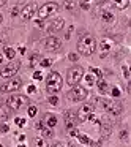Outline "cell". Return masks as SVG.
Returning <instances> with one entry per match:
<instances>
[{"label": "cell", "mask_w": 131, "mask_h": 147, "mask_svg": "<svg viewBox=\"0 0 131 147\" xmlns=\"http://www.w3.org/2000/svg\"><path fill=\"white\" fill-rule=\"evenodd\" d=\"M95 51H96V40H95V36L89 35V33H85V35L81 36L79 41H77V52L89 57V55H92Z\"/></svg>", "instance_id": "1"}, {"label": "cell", "mask_w": 131, "mask_h": 147, "mask_svg": "<svg viewBox=\"0 0 131 147\" xmlns=\"http://www.w3.org/2000/svg\"><path fill=\"white\" fill-rule=\"evenodd\" d=\"M62 86H63V79H62L60 73L51 71V73L48 74V78H46V90H48V93L55 95L57 92L62 90Z\"/></svg>", "instance_id": "2"}, {"label": "cell", "mask_w": 131, "mask_h": 147, "mask_svg": "<svg viewBox=\"0 0 131 147\" xmlns=\"http://www.w3.org/2000/svg\"><path fill=\"white\" fill-rule=\"evenodd\" d=\"M84 78V70L82 67H71L67 73V82L70 84L71 87L79 86V82L82 81Z\"/></svg>", "instance_id": "3"}, {"label": "cell", "mask_w": 131, "mask_h": 147, "mask_svg": "<svg viewBox=\"0 0 131 147\" xmlns=\"http://www.w3.org/2000/svg\"><path fill=\"white\" fill-rule=\"evenodd\" d=\"M58 3H55V2H48V3H44L43 7H40V10H36V16H38V19H46V18L52 16L54 13H57L58 11Z\"/></svg>", "instance_id": "4"}, {"label": "cell", "mask_w": 131, "mask_h": 147, "mask_svg": "<svg viewBox=\"0 0 131 147\" xmlns=\"http://www.w3.org/2000/svg\"><path fill=\"white\" fill-rule=\"evenodd\" d=\"M29 103L26 95H11L10 98L7 100V106L11 109V111H19L22 106H26Z\"/></svg>", "instance_id": "5"}, {"label": "cell", "mask_w": 131, "mask_h": 147, "mask_svg": "<svg viewBox=\"0 0 131 147\" xmlns=\"http://www.w3.org/2000/svg\"><path fill=\"white\" fill-rule=\"evenodd\" d=\"M19 68H21V62L11 60L10 63H7L3 68H2V71H0V76H2V78H13L14 74H17Z\"/></svg>", "instance_id": "6"}, {"label": "cell", "mask_w": 131, "mask_h": 147, "mask_svg": "<svg viewBox=\"0 0 131 147\" xmlns=\"http://www.w3.org/2000/svg\"><path fill=\"white\" fill-rule=\"evenodd\" d=\"M21 87H22V79L21 78H10V81L8 82H5L3 86L0 87V90L3 93H11V92H16V90H19Z\"/></svg>", "instance_id": "7"}, {"label": "cell", "mask_w": 131, "mask_h": 147, "mask_svg": "<svg viewBox=\"0 0 131 147\" xmlns=\"http://www.w3.org/2000/svg\"><path fill=\"white\" fill-rule=\"evenodd\" d=\"M87 89L85 87H81V86H74L73 89L68 92V98L71 101H84L87 98Z\"/></svg>", "instance_id": "8"}, {"label": "cell", "mask_w": 131, "mask_h": 147, "mask_svg": "<svg viewBox=\"0 0 131 147\" xmlns=\"http://www.w3.org/2000/svg\"><path fill=\"white\" fill-rule=\"evenodd\" d=\"M103 106L112 115H120L123 112V106H122V103L118 100H106V101H103Z\"/></svg>", "instance_id": "9"}, {"label": "cell", "mask_w": 131, "mask_h": 147, "mask_svg": "<svg viewBox=\"0 0 131 147\" xmlns=\"http://www.w3.org/2000/svg\"><path fill=\"white\" fill-rule=\"evenodd\" d=\"M90 114H93V108L90 105H84V106H81V109L77 111V122H81V123H84V122H87L89 120V117H90Z\"/></svg>", "instance_id": "10"}, {"label": "cell", "mask_w": 131, "mask_h": 147, "mask_svg": "<svg viewBox=\"0 0 131 147\" xmlns=\"http://www.w3.org/2000/svg\"><path fill=\"white\" fill-rule=\"evenodd\" d=\"M44 48L46 51H51V52H55L62 48V41L57 38V36H49L48 40L44 41Z\"/></svg>", "instance_id": "11"}, {"label": "cell", "mask_w": 131, "mask_h": 147, "mask_svg": "<svg viewBox=\"0 0 131 147\" xmlns=\"http://www.w3.org/2000/svg\"><path fill=\"white\" fill-rule=\"evenodd\" d=\"M36 10H38V8H36V5L32 2V3L26 5V7L22 8V11H21V16H22L24 21H30V19H32V18L36 14Z\"/></svg>", "instance_id": "12"}, {"label": "cell", "mask_w": 131, "mask_h": 147, "mask_svg": "<svg viewBox=\"0 0 131 147\" xmlns=\"http://www.w3.org/2000/svg\"><path fill=\"white\" fill-rule=\"evenodd\" d=\"M63 117H65V125H67V128L68 130H71V128H74L77 125V115H76V112L74 111H67L63 114Z\"/></svg>", "instance_id": "13"}, {"label": "cell", "mask_w": 131, "mask_h": 147, "mask_svg": "<svg viewBox=\"0 0 131 147\" xmlns=\"http://www.w3.org/2000/svg\"><path fill=\"white\" fill-rule=\"evenodd\" d=\"M63 27H65V21L58 18V19H55V21H52V22H51V26L48 27V32H49V33L60 32V30L63 29Z\"/></svg>", "instance_id": "14"}, {"label": "cell", "mask_w": 131, "mask_h": 147, "mask_svg": "<svg viewBox=\"0 0 131 147\" xmlns=\"http://www.w3.org/2000/svg\"><path fill=\"white\" fill-rule=\"evenodd\" d=\"M101 125V138H109L112 134V125L109 120H99Z\"/></svg>", "instance_id": "15"}, {"label": "cell", "mask_w": 131, "mask_h": 147, "mask_svg": "<svg viewBox=\"0 0 131 147\" xmlns=\"http://www.w3.org/2000/svg\"><path fill=\"white\" fill-rule=\"evenodd\" d=\"M112 46H114V40H111V38H104V40H103L101 45H99V48H101V57H104V55L111 51Z\"/></svg>", "instance_id": "16"}, {"label": "cell", "mask_w": 131, "mask_h": 147, "mask_svg": "<svg viewBox=\"0 0 131 147\" xmlns=\"http://www.w3.org/2000/svg\"><path fill=\"white\" fill-rule=\"evenodd\" d=\"M10 111L11 109L7 105H0V122H7L10 119Z\"/></svg>", "instance_id": "17"}, {"label": "cell", "mask_w": 131, "mask_h": 147, "mask_svg": "<svg viewBox=\"0 0 131 147\" xmlns=\"http://www.w3.org/2000/svg\"><path fill=\"white\" fill-rule=\"evenodd\" d=\"M55 125H57V117H55L54 114H48L44 119V127L48 128H54Z\"/></svg>", "instance_id": "18"}, {"label": "cell", "mask_w": 131, "mask_h": 147, "mask_svg": "<svg viewBox=\"0 0 131 147\" xmlns=\"http://www.w3.org/2000/svg\"><path fill=\"white\" fill-rule=\"evenodd\" d=\"M63 8L67 11H73L77 8V0H65L63 2Z\"/></svg>", "instance_id": "19"}, {"label": "cell", "mask_w": 131, "mask_h": 147, "mask_svg": "<svg viewBox=\"0 0 131 147\" xmlns=\"http://www.w3.org/2000/svg\"><path fill=\"white\" fill-rule=\"evenodd\" d=\"M128 0H112V5H114L115 8H118V10H126L128 8Z\"/></svg>", "instance_id": "20"}, {"label": "cell", "mask_w": 131, "mask_h": 147, "mask_svg": "<svg viewBox=\"0 0 131 147\" xmlns=\"http://www.w3.org/2000/svg\"><path fill=\"white\" fill-rule=\"evenodd\" d=\"M101 18H103V21H104L106 24H111V22H114V21H115V16L111 13V11H103Z\"/></svg>", "instance_id": "21"}, {"label": "cell", "mask_w": 131, "mask_h": 147, "mask_svg": "<svg viewBox=\"0 0 131 147\" xmlns=\"http://www.w3.org/2000/svg\"><path fill=\"white\" fill-rule=\"evenodd\" d=\"M36 63H40V54H32L30 55V62H29L30 68H35Z\"/></svg>", "instance_id": "22"}, {"label": "cell", "mask_w": 131, "mask_h": 147, "mask_svg": "<svg viewBox=\"0 0 131 147\" xmlns=\"http://www.w3.org/2000/svg\"><path fill=\"white\" fill-rule=\"evenodd\" d=\"M5 55H7V59H10V60H14V55H16V51H14L13 48H5L3 49Z\"/></svg>", "instance_id": "23"}, {"label": "cell", "mask_w": 131, "mask_h": 147, "mask_svg": "<svg viewBox=\"0 0 131 147\" xmlns=\"http://www.w3.org/2000/svg\"><path fill=\"white\" fill-rule=\"evenodd\" d=\"M77 141H79L81 144H85V146H89L92 139H90V138L87 136V134H81V133H79V134H77Z\"/></svg>", "instance_id": "24"}, {"label": "cell", "mask_w": 131, "mask_h": 147, "mask_svg": "<svg viewBox=\"0 0 131 147\" xmlns=\"http://www.w3.org/2000/svg\"><path fill=\"white\" fill-rule=\"evenodd\" d=\"M107 82H106V81H103V79H99L98 81V90H99V92H101V93H106V92H107Z\"/></svg>", "instance_id": "25"}, {"label": "cell", "mask_w": 131, "mask_h": 147, "mask_svg": "<svg viewBox=\"0 0 131 147\" xmlns=\"http://www.w3.org/2000/svg\"><path fill=\"white\" fill-rule=\"evenodd\" d=\"M36 112H38V108H36L35 105H30L29 108H27V114H29V117H35Z\"/></svg>", "instance_id": "26"}, {"label": "cell", "mask_w": 131, "mask_h": 147, "mask_svg": "<svg viewBox=\"0 0 131 147\" xmlns=\"http://www.w3.org/2000/svg\"><path fill=\"white\" fill-rule=\"evenodd\" d=\"M90 73H92L95 78H98V79H103V71L99 70V68H93L92 67V68H90Z\"/></svg>", "instance_id": "27"}, {"label": "cell", "mask_w": 131, "mask_h": 147, "mask_svg": "<svg viewBox=\"0 0 131 147\" xmlns=\"http://www.w3.org/2000/svg\"><path fill=\"white\" fill-rule=\"evenodd\" d=\"M43 133V138H52V128H48V127H43L40 130Z\"/></svg>", "instance_id": "28"}, {"label": "cell", "mask_w": 131, "mask_h": 147, "mask_svg": "<svg viewBox=\"0 0 131 147\" xmlns=\"http://www.w3.org/2000/svg\"><path fill=\"white\" fill-rule=\"evenodd\" d=\"M26 119H24V117H16V119H14V123H16L17 125V127H26Z\"/></svg>", "instance_id": "29"}, {"label": "cell", "mask_w": 131, "mask_h": 147, "mask_svg": "<svg viewBox=\"0 0 131 147\" xmlns=\"http://www.w3.org/2000/svg\"><path fill=\"white\" fill-rule=\"evenodd\" d=\"M48 101H49V105L57 106V105H58V98H57V95H51V96L48 98Z\"/></svg>", "instance_id": "30"}, {"label": "cell", "mask_w": 131, "mask_h": 147, "mask_svg": "<svg viewBox=\"0 0 131 147\" xmlns=\"http://www.w3.org/2000/svg\"><path fill=\"white\" fill-rule=\"evenodd\" d=\"M35 147H48V144H46V141L43 139V138H38V139L35 141Z\"/></svg>", "instance_id": "31"}, {"label": "cell", "mask_w": 131, "mask_h": 147, "mask_svg": "<svg viewBox=\"0 0 131 147\" xmlns=\"http://www.w3.org/2000/svg\"><path fill=\"white\" fill-rule=\"evenodd\" d=\"M40 65L44 67V68H48V67H51V65H52V60H51V59H43V60L40 62Z\"/></svg>", "instance_id": "32"}, {"label": "cell", "mask_w": 131, "mask_h": 147, "mask_svg": "<svg viewBox=\"0 0 131 147\" xmlns=\"http://www.w3.org/2000/svg\"><path fill=\"white\" fill-rule=\"evenodd\" d=\"M122 70H123V78L126 81H130V70H128V67H126V65H123V67H122Z\"/></svg>", "instance_id": "33"}, {"label": "cell", "mask_w": 131, "mask_h": 147, "mask_svg": "<svg viewBox=\"0 0 131 147\" xmlns=\"http://www.w3.org/2000/svg\"><path fill=\"white\" fill-rule=\"evenodd\" d=\"M85 81H87V84H89V86H93V82H95V76H93V74H87Z\"/></svg>", "instance_id": "34"}, {"label": "cell", "mask_w": 131, "mask_h": 147, "mask_svg": "<svg viewBox=\"0 0 131 147\" xmlns=\"http://www.w3.org/2000/svg\"><path fill=\"white\" fill-rule=\"evenodd\" d=\"M111 93H112L114 98H117V96H120V89H118V87H114V89L111 90Z\"/></svg>", "instance_id": "35"}, {"label": "cell", "mask_w": 131, "mask_h": 147, "mask_svg": "<svg viewBox=\"0 0 131 147\" xmlns=\"http://www.w3.org/2000/svg\"><path fill=\"white\" fill-rule=\"evenodd\" d=\"M68 59H70L71 62H77V59H79V55H77L76 52H71V54H68Z\"/></svg>", "instance_id": "36"}, {"label": "cell", "mask_w": 131, "mask_h": 147, "mask_svg": "<svg viewBox=\"0 0 131 147\" xmlns=\"http://www.w3.org/2000/svg\"><path fill=\"white\" fill-rule=\"evenodd\" d=\"M33 79H35V81H41L43 79V73H41V71H35V73H33Z\"/></svg>", "instance_id": "37"}, {"label": "cell", "mask_w": 131, "mask_h": 147, "mask_svg": "<svg viewBox=\"0 0 131 147\" xmlns=\"http://www.w3.org/2000/svg\"><path fill=\"white\" fill-rule=\"evenodd\" d=\"M8 131H10V127H8L7 123L0 125V133H8Z\"/></svg>", "instance_id": "38"}, {"label": "cell", "mask_w": 131, "mask_h": 147, "mask_svg": "<svg viewBox=\"0 0 131 147\" xmlns=\"http://www.w3.org/2000/svg\"><path fill=\"white\" fill-rule=\"evenodd\" d=\"M43 127H44V122H43V120H40V122H36V123H35V130H41Z\"/></svg>", "instance_id": "39"}, {"label": "cell", "mask_w": 131, "mask_h": 147, "mask_svg": "<svg viewBox=\"0 0 131 147\" xmlns=\"http://www.w3.org/2000/svg\"><path fill=\"white\" fill-rule=\"evenodd\" d=\"M73 29H74V27H73V26H70V29H68L67 35H65V40H70V36H71V32H73Z\"/></svg>", "instance_id": "40"}, {"label": "cell", "mask_w": 131, "mask_h": 147, "mask_svg": "<svg viewBox=\"0 0 131 147\" xmlns=\"http://www.w3.org/2000/svg\"><path fill=\"white\" fill-rule=\"evenodd\" d=\"M17 14H19V8H17V7H14L13 8V10H11V16H17Z\"/></svg>", "instance_id": "41"}, {"label": "cell", "mask_w": 131, "mask_h": 147, "mask_svg": "<svg viewBox=\"0 0 131 147\" xmlns=\"http://www.w3.org/2000/svg\"><path fill=\"white\" fill-rule=\"evenodd\" d=\"M27 92H29V93H35L36 92V87L35 86H29V87H27Z\"/></svg>", "instance_id": "42"}, {"label": "cell", "mask_w": 131, "mask_h": 147, "mask_svg": "<svg viewBox=\"0 0 131 147\" xmlns=\"http://www.w3.org/2000/svg\"><path fill=\"white\" fill-rule=\"evenodd\" d=\"M120 136H122V139H123V141H126V139H128V131L123 130V131L120 133Z\"/></svg>", "instance_id": "43"}, {"label": "cell", "mask_w": 131, "mask_h": 147, "mask_svg": "<svg viewBox=\"0 0 131 147\" xmlns=\"http://www.w3.org/2000/svg\"><path fill=\"white\" fill-rule=\"evenodd\" d=\"M70 134H71V136H77V134H79V131H77L76 128H71V130H70Z\"/></svg>", "instance_id": "44"}, {"label": "cell", "mask_w": 131, "mask_h": 147, "mask_svg": "<svg viewBox=\"0 0 131 147\" xmlns=\"http://www.w3.org/2000/svg\"><path fill=\"white\" fill-rule=\"evenodd\" d=\"M79 7L82 8V10H89V8H90V7H89V3H82V2L79 3Z\"/></svg>", "instance_id": "45"}, {"label": "cell", "mask_w": 131, "mask_h": 147, "mask_svg": "<svg viewBox=\"0 0 131 147\" xmlns=\"http://www.w3.org/2000/svg\"><path fill=\"white\" fill-rule=\"evenodd\" d=\"M51 147H63V144H62V142H55V144H52Z\"/></svg>", "instance_id": "46"}, {"label": "cell", "mask_w": 131, "mask_h": 147, "mask_svg": "<svg viewBox=\"0 0 131 147\" xmlns=\"http://www.w3.org/2000/svg\"><path fill=\"white\" fill-rule=\"evenodd\" d=\"M19 52H21V54H26V48H24V46H21V48H19Z\"/></svg>", "instance_id": "47"}, {"label": "cell", "mask_w": 131, "mask_h": 147, "mask_svg": "<svg viewBox=\"0 0 131 147\" xmlns=\"http://www.w3.org/2000/svg\"><path fill=\"white\" fill-rule=\"evenodd\" d=\"M19 141H21V142H24V141H26V134H21V136H19Z\"/></svg>", "instance_id": "48"}, {"label": "cell", "mask_w": 131, "mask_h": 147, "mask_svg": "<svg viewBox=\"0 0 131 147\" xmlns=\"http://www.w3.org/2000/svg\"><path fill=\"white\" fill-rule=\"evenodd\" d=\"M5 3H7V0H0V7H3Z\"/></svg>", "instance_id": "49"}, {"label": "cell", "mask_w": 131, "mask_h": 147, "mask_svg": "<svg viewBox=\"0 0 131 147\" xmlns=\"http://www.w3.org/2000/svg\"><path fill=\"white\" fill-rule=\"evenodd\" d=\"M2 63H3V55L0 54V65H2Z\"/></svg>", "instance_id": "50"}, {"label": "cell", "mask_w": 131, "mask_h": 147, "mask_svg": "<svg viewBox=\"0 0 131 147\" xmlns=\"http://www.w3.org/2000/svg\"><path fill=\"white\" fill-rule=\"evenodd\" d=\"M68 147H76V146H74V142H68Z\"/></svg>", "instance_id": "51"}, {"label": "cell", "mask_w": 131, "mask_h": 147, "mask_svg": "<svg viewBox=\"0 0 131 147\" xmlns=\"http://www.w3.org/2000/svg\"><path fill=\"white\" fill-rule=\"evenodd\" d=\"M81 2H82V3H89L90 0H81Z\"/></svg>", "instance_id": "52"}, {"label": "cell", "mask_w": 131, "mask_h": 147, "mask_svg": "<svg viewBox=\"0 0 131 147\" xmlns=\"http://www.w3.org/2000/svg\"><path fill=\"white\" fill-rule=\"evenodd\" d=\"M2 19H3V18H2V13H0V24H2Z\"/></svg>", "instance_id": "53"}, {"label": "cell", "mask_w": 131, "mask_h": 147, "mask_svg": "<svg viewBox=\"0 0 131 147\" xmlns=\"http://www.w3.org/2000/svg\"><path fill=\"white\" fill-rule=\"evenodd\" d=\"M19 147H26V146H24V144H21V146H19Z\"/></svg>", "instance_id": "54"}, {"label": "cell", "mask_w": 131, "mask_h": 147, "mask_svg": "<svg viewBox=\"0 0 131 147\" xmlns=\"http://www.w3.org/2000/svg\"><path fill=\"white\" fill-rule=\"evenodd\" d=\"M0 147H3V146H2V144H0Z\"/></svg>", "instance_id": "55"}]
</instances>
